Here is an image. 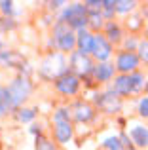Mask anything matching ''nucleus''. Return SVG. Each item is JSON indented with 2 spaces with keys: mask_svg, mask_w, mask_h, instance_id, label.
<instances>
[{
  "mask_svg": "<svg viewBox=\"0 0 148 150\" xmlns=\"http://www.w3.org/2000/svg\"><path fill=\"white\" fill-rule=\"evenodd\" d=\"M51 135H53V141H55L59 146L70 143L74 139V120H72V110H70V105H63V106H57L53 110V116H51Z\"/></svg>",
  "mask_w": 148,
  "mask_h": 150,
  "instance_id": "obj_1",
  "label": "nucleus"
},
{
  "mask_svg": "<svg viewBox=\"0 0 148 150\" xmlns=\"http://www.w3.org/2000/svg\"><path fill=\"white\" fill-rule=\"evenodd\" d=\"M68 61L61 51H53L49 53L48 57L42 61V65L38 67V76L42 80H48V82H55L57 78H61L63 74L68 72Z\"/></svg>",
  "mask_w": 148,
  "mask_h": 150,
  "instance_id": "obj_2",
  "label": "nucleus"
},
{
  "mask_svg": "<svg viewBox=\"0 0 148 150\" xmlns=\"http://www.w3.org/2000/svg\"><path fill=\"white\" fill-rule=\"evenodd\" d=\"M97 67V61L87 53H82V51H74L68 57V69L72 74H76L82 80H93V70Z\"/></svg>",
  "mask_w": 148,
  "mask_h": 150,
  "instance_id": "obj_3",
  "label": "nucleus"
},
{
  "mask_svg": "<svg viewBox=\"0 0 148 150\" xmlns=\"http://www.w3.org/2000/svg\"><path fill=\"white\" fill-rule=\"evenodd\" d=\"M93 105H95L97 110H101L106 116H116L118 112H122L123 106V99L118 97L110 88L104 89V91H97L93 95Z\"/></svg>",
  "mask_w": 148,
  "mask_h": 150,
  "instance_id": "obj_4",
  "label": "nucleus"
},
{
  "mask_svg": "<svg viewBox=\"0 0 148 150\" xmlns=\"http://www.w3.org/2000/svg\"><path fill=\"white\" fill-rule=\"evenodd\" d=\"M8 89H10V95H11V99H13L15 108H21V106L25 105V101L30 97V93H32V82L27 76H23V74H17V76L8 84Z\"/></svg>",
  "mask_w": 148,
  "mask_h": 150,
  "instance_id": "obj_5",
  "label": "nucleus"
},
{
  "mask_svg": "<svg viewBox=\"0 0 148 150\" xmlns=\"http://www.w3.org/2000/svg\"><path fill=\"white\" fill-rule=\"evenodd\" d=\"M114 65L118 74H133L137 70H141V59H139L137 51H125V50H118L116 51V59Z\"/></svg>",
  "mask_w": 148,
  "mask_h": 150,
  "instance_id": "obj_6",
  "label": "nucleus"
},
{
  "mask_svg": "<svg viewBox=\"0 0 148 150\" xmlns=\"http://www.w3.org/2000/svg\"><path fill=\"white\" fill-rule=\"evenodd\" d=\"M53 89L63 97H76L82 89V78H78L76 74L68 70L67 74H63L61 78L53 82Z\"/></svg>",
  "mask_w": 148,
  "mask_h": 150,
  "instance_id": "obj_7",
  "label": "nucleus"
},
{
  "mask_svg": "<svg viewBox=\"0 0 148 150\" xmlns=\"http://www.w3.org/2000/svg\"><path fill=\"white\" fill-rule=\"evenodd\" d=\"M70 110H72L74 124H91L97 118L95 105L91 101H85V99H76L70 105Z\"/></svg>",
  "mask_w": 148,
  "mask_h": 150,
  "instance_id": "obj_8",
  "label": "nucleus"
},
{
  "mask_svg": "<svg viewBox=\"0 0 148 150\" xmlns=\"http://www.w3.org/2000/svg\"><path fill=\"white\" fill-rule=\"evenodd\" d=\"M114 53V46L103 36V33L95 34V44H93V53L91 57L95 59L97 63H108Z\"/></svg>",
  "mask_w": 148,
  "mask_h": 150,
  "instance_id": "obj_9",
  "label": "nucleus"
},
{
  "mask_svg": "<svg viewBox=\"0 0 148 150\" xmlns=\"http://www.w3.org/2000/svg\"><path fill=\"white\" fill-rule=\"evenodd\" d=\"M116 76H118V70H116V65L112 61L97 63L95 70H93V82H95V86L110 84V82H114Z\"/></svg>",
  "mask_w": 148,
  "mask_h": 150,
  "instance_id": "obj_10",
  "label": "nucleus"
},
{
  "mask_svg": "<svg viewBox=\"0 0 148 150\" xmlns=\"http://www.w3.org/2000/svg\"><path fill=\"white\" fill-rule=\"evenodd\" d=\"M82 17H87V10H85L84 2H72V4H68V6H65L63 10H61L57 21H63V23H67V25H70V23L78 21V19H82Z\"/></svg>",
  "mask_w": 148,
  "mask_h": 150,
  "instance_id": "obj_11",
  "label": "nucleus"
},
{
  "mask_svg": "<svg viewBox=\"0 0 148 150\" xmlns=\"http://www.w3.org/2000/svg\"><path fill=\"white\" fill-rule=\"evenodd\" d=\"M103 36L106 38L114 48L116 46H122L123 38H125V34H123V25L118 23V21H108L103 29Z\"/></svg>",
  "mask_w": 148,
  "mask_h": 150,
  "instance_id": "obj_12",
  "label": "nucleus"
},
{
  "mask_svg": "<svg viewBox=\"0 0 148 150\" xmlns=\"http://www.w3.org/2000/svg\"><path fill=\"white\" fill-rule=\"evenodd\" d=\"M0 63L6 65L8 69H17V70H21V72L27 67V59L23 57L19 51H13V50H2L0 51Z\"/></svg>",
  "mask_w": 148,
  "mask_h": 150,
  "instance_id": "obj_13",
  "label": "nucleus"
},
{
  "mask_svg": "<svg viewBox=\"0 0 148 150\" xmlns=\"http://www.w3.org/2000/svg\"><path fill=\"white\" fill-rule=\"evenodd\" d=\"M112 91L116 93L118 97H129L133 95V88H131V80H129V74H118L112 82Z\"/></svg>",
  "mask_w": 148,
  "mask_h": 150,
  "instance_id": "obj_14",
  "label": "nucleus"
},
{
  "mask_svg": "<svg viewBox=\"0 0 148 150\" xmlns=\"http://www.w3.org/2000/svg\"><path fill=\"white\" fill-rule=\"evenodd\" d=\"M129 137L137 148H148V127L146 125H131L129 127Z\"/></svg>",
  "mask_w": 148,
  "mask_h": 150,
  "instance_id": "obj_15",
  "label": "nucleus"
},
{
  "mask_svg": "<svg viewBox=\"0 0 148 150\" xmlns=\"http://www.w3.org/2000/svg\"><path fill=\"white\" fill-rule=\"evenodd\" d=\"M123 27H125L127 30H129V34H133V36H137L139 33H144L146 27H144V15L142 13H131L125 17V21H123Z\"/></svg>",
  "mask_w": 148,
  "mask_h": 150,
  "instance_id": "obj_16",
  "label": "nucleus"
},
{
  "mask_svg": "<svg viewBox=\"0 0 148 150\" xmlns=\"http://www.w3.org/2000/svg\"><path fill=\"white\" fill-rule=\"evenodd\" d=\"M76 34H78V51L91 55L93 53V44H95V34L87 29L80 30V33H76Z\"/></svg>",
  "mask_w": 148,
  "mask_h": 150,
  "instance_id": "obj_17",
  "label": "nucleus"
},
{
  "mask_svg": "<svg viewBox=\"0 0 148 150\" xmlns=\"http://www.w3.org/2000/svg\"><path fill=\"white\" fill-rule=\"evenodd\" d=\"M15 105L13 99L10 95V89L8 86H0V116H6V114H13L15 112Z\"/></svg>",
  "mask_w": 148,
  "mask_h": 150,
  "instance_id": "obj_18",
  "label": "nucleus"
},
{
  "mask_svg": "<svg viewBox=\"0 0 148 150\" xmlns=\"http://www.w3.org/2000/svg\"><path fill=\"white\" fill-rule=\"evenodd\" d=\"M104 25H106V21L101 15V11H87V30H91L93 34H99L103 33Z\"/></svg>",
  "mask_w": 148,
  "mask_h": 150,
  "instance_id": "obj_19",
  "label": "nucleus"
},
{
  "mask_svg": "<svg viewBox=\"0 0 148 150\" xmlns=\"http://www.w3.org/2000/svg\"><path fill=\"white\" fill-rule=\"evenodd\" d=\"M129 80H131V88H133V95H141V93H144L146 89V76L142 70H137V72L129 74Z\"/></svg>",
  "mask_w": 148,
  "mask_h": 150,
  "instance_id": "obj_20",
  "label": "nucleus"
},
{
  "mask_svg": "<svg viewBox=\"0 0 148 150\" xmlns=\"http://www.w3.org/2000/svg\"><path fill=\"white\" fill-rule=\"evenodd\" d=\"M36 116H38V108H29V106H21V108H17L13 112V118L19 124H29Z\"/></svg>",
  "mask_w": 148,
  "mask_h": 150,
  "instance_id": "obj_21",
  "label": "nucleus"
},
{
  "mask_svg": "<svg viewBox=\"0 0 148 150\" xmlns=\"http://www.w3.org/2000/svg\"><path fill=\"white\" fill-rule=\"evenodd\" d=\"M137 8H139V2H135V0H116V11L125 15V17L135 13Z\"/></svg>",
  "mask_w": 148,
  "mask_h": 150,
  "instance_id": "obj_22",
  "label": "nucleus"
},
{
  "mask_svg": "<svg viewBox=\"0 0 148 150\" xmlns=\"http://www.w3.org/2000/svg\"><path fill=\"white\" fill-rule=\"evenodd\" d=\"M101 15L104 17V21H116V0H103V8H101Z\"/></svg>",
  "mask_w": 148,
  "mask_h": 150,
  "instance_id": "obj_23",
  "label": "nucleus"
},
{
  "mask_svg": "<svg viewBox=\"0 0 148 150\" xmlns=\"http://www.w3.org/2000/svg\"><path fill=\"white\" fill-rule=\"evenodd\" d=\"M34 150H61V148L53 139H49V137H46V135H40V137H36Z\"/></svg>",
  "mask_w": 148,
  "mask_h": 150,
  "instance_id": "obj_24",
  "label": "nucleus"
},
{
  "mask_svg": "<svg viewBox=\"0 0 148 150\" xmlns=\"http://www.w3.org/2000/svg\"><path fill=\"white\" fill-rule=\"evenodd\" d=\"M101 148H103V150H123L122 141H120V137H118V135L106 137V139L101 143Z\"/></svg>",
  "mask_w": 148,
  "mask_h": 150,
  "instance_id": "obj_25",
  "label": "nucleus"
},
{
  "mask_svg": "<svg viewBox=\"0 0 148 150\" xmlns=\"http://www.w3.org/2000/svg\"><path fill=\"white\" fill-rule=\"evenodd\" d=\"M139 44H141V40H139L137 36H133V34H129V36L123 38L122 48H120V50H125V51H137V50H139Z\"/></svg>",
  "mask_w": 148,
  "mask_h": 150,
  "instance_id": "obj_26",
  "label": "nucleus"
},
{
  "mask_svg": "<svg viewBox=\"0 0 148 150\" xmlns=\"http://www.w3.org/2000/svg\"><path fill=\"white\" fill-rule=\"evenodd\" d=\"M137 114L141 118H144V120H148V95H142L141 99H139V103H137Z\"/></svg>",
  "mask_w": 148,
  "mask_h": 150,
  "instance_id": "obj_27",
  "label": "nucleus"
},
{
  "mask_svg": "<svg viewBox=\"0 0 148 150\" xmlns=\"http://www.w3.org/2000/svg\"><path fill=\"white\" fill-rule=\"evenodd\" d=\"M137 55H139V59H141V63L148 65V40H146V38H142V40H141L139 50H137Z\"/></svg>",
  "mask_w": 148,
  "mask_h": 150,
  "instance_id": "obj_28",
  "label": "nucleus"
},
{
  "mask_svg": "<svg viewBox=\"0 0 148 150\" xmlns=\"http://www.w3.org/2000/svg\"><path fill=\"white\" fill-rule=\"evenodd\" d=\"M0 11H2V17H11L13 15V2L11 0H0Z\"/></svg>",
  "mask_w": 148,
  "mask_h": 150,
  "instance_id": "obj_29",
  "label": "nucleus"
},
{
  "mask_svg": "<svg viewBox=\"0 0 148 150\" xmlns=\"http://www.w3.org/2000/svg\"><path fill=\"white\" fill-rule=\"evenodd\" d=\"M15 27H17V23H15L13 17H0V33L2 30H13Z\"/></svg>",
  "mask_w": 148,
  "mask_h": 150,
  "instance_id": "obj_30",
  "label": "nucleus"
},
{
  "mask_svg": "<svg viewBox=\"0 0 148 150\" xmlns=\"http://www.w3.org/2000/svg\"><path fill=\"white\" fill-rule=\"evenodd\" d=\"M84 6H85L87 11H101V8H103V0H85Z\"/></svg>",
  "mask_w": 148,
  "mask_h": 150,
  "instance_id": "obj_31",
  "label": "nucleus"
},
{
  "mask_svg": "<svg viewBox=\"0 0 148 150\" xmlns=\"http://www.w3.org/2000/svg\"><path fill=\"white\" fill-rule=\"evenodd\" d=\"M65 6H67V4H65L63 0H53V2H48V10H49V11H57V10H63Z\"/></svg>",
  "mask_w": 148,
  "mask_h": 150,
  "instance_id": "obj_32",
  "label": "nucleus"
},
{
  "mask_svg": "<svg viewBox=\"0 0 148 150\" xmlns=\"http://www.w3.org/2000/svg\"><path fill=\"white\" fill-rule=\"evenodd\" d=\"M29 131L32 133V135H36V137L44 135V133H42V125H40V124H32V125L29 127Z\"/></svg>",
  "mask_w": 148,
  "mask_h": 150,
  "instance_id": "obj_33",
  "label": "nucleus"
},
{
  "mask_svg": "<svg viewBox=\"0 0 148 150\" xmlns=\"http://www.w3.org/2000/svg\"><path fill=\"white\" fill-rule=\"evenodd\" d=\"M144 38L148 40V27H146V30H144Z\"/></svg>",
  "mask_w": 148,
  "mask_h": 150,
  "instance_id": "obj_34",
  "label": "nucleus"
},
{
  "mask_svg": "<svg viewBox=\"0 0 148 150\" xmlns=\"http://www.w3.org/2000/svg\"><path fill=\"white\" fill-rule=\"evenodd\" d=\"M0 50H2V33H0Z\"/></svg>",
  "mask_w": 148,
  "mask_h": 150,
  "instance_id": "obj_35",
  "label": "nucleus"
},
{
  "mask_svg": "<svg viewBox=\"0 0 148 150\" xmlns=\"http://www.w3.org/2000/svg\"><path fill=\"white\" fill-rule=\"evenodd\" d=\"M0 150H2V143H0Z\"/></svg>",
  "mask_w": 148,
  "mask_h": 150,
  "instance_id": "obj_36",
  "label": "nucleus"
}]
</instances>
